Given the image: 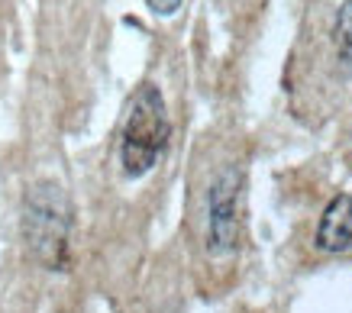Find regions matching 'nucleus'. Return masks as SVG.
I'll use <instances>...</instances> for the list:
<instances>
[{
  "instance_id": "nucleus-1",
  "label": "nucleus",
  "mask_w": 352,
  "mask_h": 313,
  "mask_svg": "<svg viewBox=\"0 0 352 313\" xmlns=\"http://www.w3.org/2000/svg\"><path fill=\"white\" fill-rule=\"evenodd\" d=\"M168 110L155 84H139V91L129 97V110L120 132V165L126 178H142L159 162V155L168 146Z\"/></svg>"
},
{
  "instance_id": "nucleus-2",
  "label": "nucleus",
  "mask_w": 352,
  "mask_h": 313,
  "mask_svg": "<svg viewBox=\"0 0 352 313\" xmlns=\"http://www.w3.org/2000/svg\"><path fill=\"white\" fill-rule=\"evenodd\" d=\"M65 233H68V213L62 204V191L43 181L39 187H32V194H26V239L45 265H58L65 259Z\"/></svg>"
},
{
  "instance_id": "nucleus-3",
  "label": "nucleus",
  "mask_w": 352,
  "mask_h": 313,
  "mask_svg": "<svg viewBox=\"0 0 352 313\" xmlns=\"http://www.w3.org/2000/svg\"><path fill=\"white\" fill-rule=\"evenodd\" d=\"M239 233V172L223 168L210 184L207 194V248L210 255L223 259L236 252Z\"/></svg>"
},
{
  "instance_id": "nucleus-4",
  "label": "nucleus",
  "mask_w": 352,
  "mask_h": 313,
  "mask_svg": "<svg viewBox=\"0 0 352 313\" xmlns=\"http://www.w3.org/2000/svg\"><path fill=\"white\" fill-rule=\"evenodd\" d=\"M317 248L333 255H352V194L333 197L317 223Z\"/></svg>"
},
{
  "instance_id": "nucleus-5",
  "label": "nucleus",
  "mask_w": 352,
  "mask_h": 313,
  "mask_svg": "<svg viewBox=\"0 0 352 313\" xmlns=\"http://www.w3.org/2000/svg\"><path fill=\"white\" fill-rule=\"evenodd\" d=\"M333 39H336V58H340V65L352 75V0H342L340 10H336Z\"/></svg>"
},
{
  "instance_id": "nucleus-6",
  "label": "nucleus",
  "mask_w": 352,
  "mask_h": 313,
  "mask_svg": "<svg viewBox=\"0 0 352 313\" xmlns=\"http://www.w3.org/2000/svg\"><path fill=\"white\" fill-rule=\"evenodd\" d=\"M184 0H146V7H149L155 16H175V13L182 10Z\"/></svg>"
}]
</instances>
